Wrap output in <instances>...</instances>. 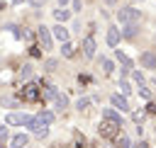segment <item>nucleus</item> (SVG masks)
I'll list each match as a JSON object with an SVG mask.
<instances>
[{
	"label": "nucleus",
	"mask_w": 156,
	"mask_h": 148,
	"mask_svg": "<svg viewBox=\"0 0 156 148\" xmlns=\"http://www.w3.org/2000/svg\"><path fill=\"white\" fill-rule=\"evenodd\" d=\"M20 75H22L24 80H27V78H32V66H29V63H24V66H22V70H20Z\"/></svg>",
	"instance_id": "nucleus-22"
},
{
	"label": "nucleus",
	"mask_w": 156,
	"mask_h": 148,
	"mask_svg": "<svg viewBox=\"0 0 156 148\" xmlns=\"http://www.w3.org/2000/svg\"><path fill=\"white\" fill-rule=\"evenodd\" d=\"M139 61H141V66L149 68V70L156 68V53H154V51H144V53L139 56Z\"/></svg>",
	"instance_id": "nucleus-10"
},
{
	"label": "nucleus",
	"mask_w": 156,
	"mask_h": 148,
	"mask_svg": "<svg viewBox=\"0 0 156 148\" xmlns=\"http://www.w3.org/2000/svg\"><path fill=\"white\" fill-rule=\"evenodd\" d=\"M119 36H122V34H119V29H117V27H107V44H110L112 49L119 44Z\"/></svg>",
	"instance_id": "nucleus-12"
},
{
	"label": "nucleus",
	"mask_w": 156,
	"mask_h": 148,
	"mask_svg": "<svg viewBox=\"0 0 156 148\" xmlns=\"http://www.w3.org/2000/svg\"><path fill=\"white\" fill-rule=\"evenodd\" d=\"M71 0H58V7H63V5H68Z\"/></svg>",
	"instance_id": "nucleus-33"
},
{
	"label": "nucleus",
	"mask_w": 156,
	"mask_h": 148,
	"mask_svg": "<svg viewBox=\"0 0 156 148\" xmlns=\"http://www.w3.org/2000/svg\"><path fill=\"white\" fill-rule=\"evenodd\" d=\"M71 7H73V12H80V7H83V2H80V0H73V2H71Z\"/></svg>",
	"instance_id": "nucleus-25"
},
{
	"label": "nucleus",
	"mask_w": 156,
	"mask_h": 148,
	"mask_svg": "<svg viewBox=\"0 0 156 148\" xmlns=\"http://www.w3.org/2000/svg\"><path fill=\"white\" fill-rule=\"evenodd\" d=\"M20 97H22V99H27V102H34V99H39V97H41V87H37L34 82H29V85H24V87H22Z\"/></svg>",
	"instance_id": "nucleus-4"
},
{
	"label": "nucleus",
	"mask_w": 156,
	"mask_h": 148,
	"mask_svg": "<svg viewBox=\"0 0 156 148\" xmlns=\"http://www.w3.org/2000/svg\"><path fill=\"white\" fill-rule=\"evenodd\" d=\"M5 121H7L10 126H22V124L27 126V124L32 121V116H29V114H20V112H10V114L5 116Z\"/></svg>",
	"instance_id": "nucleus-5"
},
{
	"label": "nucleus",
	"mask_w": 156,
	"mask_h": 148,
	"mask_svg": "<svg viewBox=\"0 0 156 148\" xmlns=\"http://www.w3.org/2000/svg\"><path fill=\"white\" fill-rule=\"evenodd\" d=\"M136 148H149V143H146V141H139V143H136Z\"/></svg>",
	"instance_id": "nucleus-32"
},
{
	"label": "nucleus",
	"mask_w": 156,
	"mask_h": 148,
	"mask_svg": "<svg viewBox=\"0 0 156 148\" xmlns=\"http://www.w3.org/2000/svg\"><path fill=\"white\" fill-rule=\"evenodd\" d=\"M27 126H29V131H32L34 136H46V133H49V126H46V124H41L37 116H32V121H29Z\"/></svg>",
	"instance_id": "nucleus-6"
},
{
	"label": "nucleus",
	"mask_w": 156,
	"mask_h": 148,
	"mask_svg": "<svg viewBox=\"0 0 156 148\" xmlns=\"http://www.w3.org/2000/svg\"><path fill=\"white\" fill-rule=\"evenodd\" d=\"M46 70H56V61H54V58L46 61Z\"/></svg>",
	"instance_id": "nucleus-28"
},
{
	"label": "nucleus",
	"mask_w": 156,
	"mask_h": 148,
	"mask_svg": "<svg viewBox=\"0 0 156 148\" xmlns=\"http://www.w3.org/2000/svg\"><path fill=\"white\" fill-rule=\"evenodd\" d=\"M119 129H122V124H117V121H112V119H102V124H100V136L115 138V136H119Z\"/></svg>",
	"instance_id": "nucleus-2"
},
{
	"label": "nucleus",
	"mask_w": 156,
	"mask_h": 148,
	"mask_svg": "<svg viewBox=\"0 0 156 148\" xmlns=\"http://www.w3.org/2000/svg\"><path fill=\"white\" fill-rule=\"evenodd\" d=\"M132 119H134L136 124H141V121H144V112H134V114H132Z\"/></svg>",
	"instance_id": "nucleus-24"
},
{
	"label": "nucleus",
	"mask_w": 156,
	"mask_h": 148,
	"mask_svg": "<svg viewBox=\"0 0 156 148\" xmlns=\"http://www.w3.org/2000/svg\"><path fill=\"white\" fill-rule=\"evenodd\" d=\"M132 78H134L139 85H144V75H141V73H136V70H134V73H132Z\"/></svg>",
	"instance_id": "nucleus-26"
},
{
	"label": "nucleus",
	"mask_w": 156,
	"mask_h": 148,
	"mask_svg": "<svg viewBox=\"0 0 156 148\" xmlns=\"http://www.w3.org/2000/svg\"><path fill=\"white\" fill-rule=\"evenodd\" d=\"M61 53H63L66 58H71V56L76 53V46H73L71 41H66V44H61Z\"/></svg>",
	"instance_id": "nucleus-18"
},
{
	"label": "nucleus",
	"mask_w": 156,
	"mask_h": 148,
	"mask_svg": "<svg viewBox=\"0 0 156 148\" xmlns=\"http://www.w3.org/2000/svg\"><path fill=\"white\" fill-rule=\"evenodd\" d=\"M110 102H112V107H117L119 112H129V102H127V97H124V95L115 92V95H110Z\"/></svg>",
	"instance_id": "nucleus-7"
},
{
	"label": "nucleus",
	"mask_w": 156,
	"mask_h": 148,
	"mask_svg": "<svg viewBox=\"0 0 156 148\" xmlns=\"http://www.w3.org/2000/svg\"><path fill=\"white\" fill-rule=\"evenodd\" d=\"M115 56H117V61L124 66V70H129V68H132V61H129V58H127V56H124L119 49H115Z\"/></svg>",
	"instance_id": "nucleus-16"
},
{
	"label": "nucleus",
	"mask_w": 156,
	"mask_h": 148,
	"mask_svg": "<svg viewBox=\"0 0 156 148\" xmlns=\"http://www.w3.org/2000/svg\"><path fill=\"white\" fill-rule=\"evenodd\" d=\"M54 17H56V22H58V24H63V22L71 17V10H63V7H58V10H54Z\"/></svg>",
	"instance_id": "nucleus-14"
},
{
	"label": "nucleus",
	"mask_w": 156,
	"mask_h": 148,
	"mask_svg": "<svg viewBox=\"0 0 156 148\" xmlns=\"http://www.w3.org/2000/svg\"><path fill=\"white\" fill-rule=\"evenodd\" d=\"M119 87H122V95H127V92H129V90H132V87H129V85H127V82H124V80H122V82H119Z\"/></svg>",
	"instance_id": "nucleus-29"
},
{
	"label": "nucleus",
	"mask_w": 156,
	"mask_h": 148,
	"mask_svg": "<svg viewBox=\"0 0 156 148\" xmlns=\"http://www.w3.org/2000/svg\"><path fill=\"white\" fill-rule=\"evenodd\" d=\"M100 63H102V73H105V75H112V70H115V68H112V61H107V58H102Z\"/></svg>",
	"instance_id": "nucleus-21"
},
{
	"label": "nucleus",
	"mask_w": 156,
	"mask_h": 148,
	"mask_svg": "<svg viewBox=\"0 0 156 148\" xmlns=\"http://www.w3.org/2000/svg\"><path fill=\"white\" fill-rule=\"evenodd\" d=\"M27 2H29L32 7H41V5H44V0H27Z\"/></svg>",
	"instance_id": "nucleus-30"
},
{
	"label": "nucleus",
	"mask_w": 156,
	"mask_h": 148,
	"mask_svg": "<svg viewBox=\"0 0 156 148\" xmlns=\"http://www.w3.org/2000/svg\"><path fill=\"white\" fill-rule=\"evenodd\" d=\"M102 119H112V121L122 124V119H119V114H117L115 109H105V112H102Z\"/></svg>",
	"instance_id": "nucleus-20"
},
{
	"label": "nucleus",
	"mask_w": 156,
	"mask_h": 148,
	"mask_svg": "<svg viewBox=\"0 0 156 148\" xmlns=\"http://www.w3.org/2000/svg\"><path fill=\"white\" fill-rule=\"evenodd\" d=\"M37 36H39V41H41V49H44V51H51V46H54V36H51V29L41 24V27L37 29Z\"/></svg>",
	"instance_id": "nucleus-3"
},
{
	"label": "nucleus",
	"mask_w": 156,
	"mask_h": 148,
	"mask_svg": "<svg viewBox=\"0 0 156 148\" xmlns=\"http://www.w3.org/2000/svg\"><path fill=\"white\" fill-rule=\"evenodd\" d=\"M88 104H90V99H88V97H80V99L76 102V107H78V109H85Z\"/></svg>",
	"instance_id": "nucleus-23"
},
{
	"label": "nucleus",
	"mask_w": 156,
	"mask_h": 148,
	"mask_svg": "<svg viewBox=\"0 0 156 148\" xmlns=\"http://www.w3.org/2000/svg\"><path fill=\"white\" fill-rule=\"evenodd\" d=\"M37 119H39L41 124H46V126H49V124L54 121V112H49V109H44V112H39V114H37Z\"/></svg>",
	"instance_id": "nucleus-15"
},
{
	"label": "nucleus",
	"mask_w": 156,
	"mask_h": 148,
	"mask_svg": "<svg viewBox=\"0 0 156 148\" xmlns=\"http://www.w3.org/2000/svg\"><path fill=\"white\" fill-rule=\"evenodd\" d=\"M139 95H141V97H146V99H149V97H151V92H149V90H146V87H144V85H139Z\"/></svg>",
	"instance_id": "nucleus-27"
},
{
	"label": "nucleus",
	"mask_w": 156,
	"mask_h": 148,
	"mask_svg": "<svg viewBox=\"0 0 156 148\" xmlns=\"http://www.w3.org/2000/svg\"><path fill=\"white\" fill-rule=\"evenodd\" d=\"M5 136H7V129H5V126H0V138H5Z\"/></svg>",
	"instance_id": "nucleus-31"
},
{
	"label": "nucleus",
	"mask_w": 156,
	"mask_h": 148,
	"mask_svg": "<svg viewBox=\"0 0 156 148\" xmlns=\"http://www.w3.org/2000/svg\"><path fill=\"white\" fill-rule=\"evenodd\" d=\"M95 49H98L95 39H93V36H85V39H83V56H85V58H93V56H95Z\"/></svg>",
	"instance_id": "nucleus-9"
},
{
	"label": "nucleus",
	"mask_w": 156,
	"mask_h": 148,
	"mask_svg": "<svg viewBox=\"0 0 156 148\" xmlns=\"http://www.w3.org/2000/svg\"><path fill=\"white\" fill-rule=\"evenodd\" d=\"M27 143H29V136L27 133H17V136H12L10 148H27Z\"/></svg>",
	"instance_id": "nucleus-11"
},
{
	"label": "nucleus",
	"mask_w": 156,
	"mask_h": 148,
	"mask_svg": "<svg viewBox=\"0 0 156 148\" xmlns=\"http://www.w3.org/2000/svg\"><path fill=\"white\" fill-rule=\"evenodd\" d=\"M115 148H129V138H127L124 133L115 136Z\"/></svg>",
	"instance_id": "nucleus-19"
},
{
	"label": "nucleus",
	"mask_w": 156,
	"mask_h": 148,
	"mask_svg": "<svg viewBox=\"0 0 156 148\" xmlns=\"http://www.w3.org/2000/svg\"><path fill=\"white\" fill-rule=\"evenodd\" d=\"M51 36H54L56 41L66 44V41H68V29H66L63 24H56V27H51Z\"/></svg>",
	"instance_id": "nucleus-8"
},
{
	"label": "nucleus",
	"mask_w": 156,
	"mask_h": 148,
	"mask_svg": "<svg viewBox=\"0 0 156 148\" xmlns=\"http://www.w3.org/2000/svg\"><path fill=\"white\" fill-rule=\"evenodd\" d=\"M136 29H139L136 24H124V29H122L119 34H122V36H127V39H132V36L136 34Z\"/></svg>",
	"instance_id": "nucleus-17"
},
{
	"label": "nucleus",
	"mask_w": 156,
	"mask_h": 148,
	"mask_svg": "<svg viewBox=\"0 0 156 148\" xmlns=\"http://www.w3.org/2000/svg\"><path fill=\"white\" fill-rule=\"evenodd\" d=\"M54 107H56L58 112H63V109L68 107V97H66L63 92H56V97H54Z\"/></svg>",
	"instance_id": "nucleus-13"
},
{
	"label": "nucleus",
	"mask_w": 156,
	"mask_h": 148,
	"mask_svg": "<svg viewBox=\"0 0 156 148\" xmlns=\"http://www.w3.org/2000/svg\"><path fill=\"white\" fill-rule=\"evenodd\" d=\"M105 2H107V5H115V2H117V0H105Z\"/></svg>",
	"instance_id": "nucleus-34"
},
{
	"label": "nucleus",
	"mask_w": 156,
	"mask_h": 148,
	"mask_svg": "<svg viewBox=\"0 0 156 148\" xmlns=\"http://www.w3.org/2000/svg\"><path fill=\"white\" fill-rule=\"evenodd\" d=\"M117 19H119L122 24H136V22L141 19V10H136V7H122V10L117 12Z\"/></svg>",
	"instance_id": "nucleus-1"
}]
</instances>
